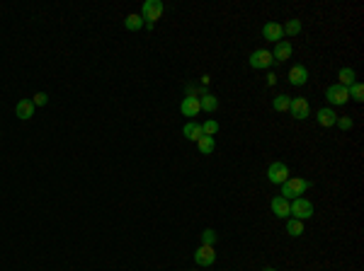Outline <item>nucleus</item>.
Segmentation results:
<instances>
[{"mask_svg":"<svg viewBox=\"0 0 364 271\" xmlns=\"http://www.w3.org/2000/svg\"><path fill=\"white\" fill-rule=\"evenodd\" d=\"M308 189H311V182H308V179H304V177H289V179L282 184L280 196H284L287 201H289V199L294 201V199H299V196H304Z\"/></svg>","mask_w":364,"mask_h":271,"instance_id":"nucleus-1","label":"nucleus"},{"mask_svg":"<svg viewBox=\"0 0 364 271\" xmlns=\"http://www.w3.org/2000/svg\"><path fill=\"white\" fill-rule=\"evenodd\" d=\"M163 0H146L143 5H141V17H143V22H146V27H153L155 20H160V15H163Z\"/></svg>","mask_w":364,"mask_h":271,"instance_id":"nucleus-2","label":"nucleus"},{"mask_svg":"<svg viewBox=\"0 0 364 271\" xmlns=\"http://www.w3.org/2000/svg\"><path fill=\"white\" fill-rule=\"evenodd\" d=\"M289 211H292V216L289 218H296V220H306V218L313 216V203L304 199V196H299L294 201L289 203Z\"/></svg>","mask_w":364,"mask_h":271,"instance_id":"nucleus-3","label":"nucleus"},{"mask_svg":"<svg viewBox=\"0 0 364 271\" xmlns=\"http://www.w3.org/2000/svg\"><path fill=\"white\" fill-rule=\"evenodd\" d=\"M325 99H328L330 104L340 107V104H347V102H350V92H347V87H342L340 82H335V85H330V87L325 90Z\"/></svg>","mask_w":364,"mask_h":271,"instance_id":"nucleus-4","label":"nucleus"},{"mask_svg":"<svg viewBox=\"0 0 364 271\" xmlns=\"http://www.w3.org/2000/svg\"><path fill=\"white\" fill-rule=\"evenodd\" d=\"M267 179H269L272 184H284V182L289 179V167L284 163H272L267 167Z\"/></svg>","mask_w":364,"mask_h":271,"instance_id":"nucleus-5","label":"nucleus"},{"mask_svg":"<svg viewBox=\"0 0 364 271\" xmlns=\"http://www.w3.org/2000/svg\"><path fill=\"white\" fill-rule=\"evenodd\" d=\"M272 51H267V49H257V51H252L250 58H248V63L250 68H257V70H262V68H269L272 66Z\"/></svg>","mask_w":364,"mask_h":271,"instance_id":"nucleus-6","label":"nucleus"},{"mask_svg":"<svg viewBox=\"0 0 364 271\" xmlns=\"http://www.w3.org/2000/svg\"><path fill=\"white\" fill-rule=\"evenodd\" d=\"M289 111H292V116L299 119V121H304L311 116V107H308L306 97H294L292 99V104H289Z\"/></svg>","mask_w":364,"mask_h":271,"instance_id":"nucleus-7","label":"nucleus"},{"mask_svg":"<svg viewBox=\"0 0 364 271\" xmlns=\"http://www.w3.org/2000/svg\"><path fill=\"white\" fill-rule=\"evenodd\" d=\"M195 261L199 264V266H211V264L216 261V252H214V247H211V244H202V247L195 252Z\"/></svg>","mask_w":364,"mask_h":271,"instance_id":"nucleus-8","label":"nucleus"},{"mask_svg":"<svg viewBox=\"0 0 364 271\" xmlns=\"http://www.w3.org/2000/svg\"><path fill=\"white\" fill-rule=\"evenodd\" d=\"M287 80H289V85H294V87L306 85L308 82V68L306 66H292L289 75H287Z\"/></svg>","mask_w":364,"mask_h":271,"instance_id":"nucleus-9","label":"nucleus"},{"mask_svg":"<svg viewBox=\"0 0 364 271\" xmlns=\"http://www.w3.org/2000/svg\"><path fill=\"white\" fill-rule=\"evenodd\" d=\"M262 39L272 41V44H277V41L284 39V32H282L280 22H267L265 27H262Z\"/></svg>","mask_w":364,"mask_h":271,"instance_id":"nucleus-10","label":"nucleus"},{"mask_svg":"<svg viewBox=\"0 0 364 271\" xmlns=\"http://www.w3.org/2000/svg\"><path fill=\"white\" fill-rule=\"evenodd\" d=\"M272 58L277 61V63H284L287 58H292V41L282 39L275 44V51H272Z\"/></svg>","mask_w":364,"mask_h":271,"instance_id":"nucleus-11","label":"nucleus"},{"mask_svg":"<svg viewBox=\"0 0 364 271\" xmlns=\"http://www.w3.org/2000/svg\"><path fill=\"white\" fill-rule=\"evenodd\" d=\"M316 121L321 123V126H325V128H330V126H335L337 114L330 107H323V109H318V111H316Z\"/></svg>","mask_w":364,"mask_h":271,"instance_id":"nucleus-12","label":"nucleus"},{"mask_svg":"<svg viewBox=\"0 0 364 271\" xmlns=\"http://www.w3.org/2000/svg\"><path fill=\"white\" fill-rule=\"evenodd\" d=\"M180 111L185 116H197L199 111H202V104H199V99L197 97H185L180 102Z\"/></svg>","mask_w":364,"mask_h":271,"instance_id":"nucleus-13","label":"nucleus"},{"mask_svg":"<svg viewBox=\"0 0 364 271\" xmlns=\"http://www.w3.org/2000/svg\"><path fill=\"white\" fill-rule=\"evenodd\" d=\"M272 213L277 218H289L292 216V211H289V201L284 199V196H275L272 199Z\"/></svg>","mask_w":364,"mask_h":271,"instance_id":"nucleus-14","label":"nucleus"},{"mask_svg":"<svg viewBox=\"0 0 364 271\" xmlns=\"http://www.w3.org/2000/svg\"><path fill=\"white\" fill-rule=\"evenodd\" d=\"M15 114H17L22 121L32 119V116H34V104H32V99H20L17 107H15Z\"/></svg>","mask_w":364,"mask_h":271,"instance_id":"nucleus-15","label":"nucleus"},{"mask_svg":"<svg viewBox=\"0 0 364 271\" xmlns=\"http://www.w3.org/2000/svg\"><path fill=\"white\" fill-rule=\"evenodd\" d=\"M182 133H185V138H187V141H199V138L204 136V131H202V123L190 121V123H185Z\"/></svg>","mask_w":364,"mask_h":271,"instance_id":"nucleus-16","label":"nucleus"},{"mask_svg":"<svg viewBox=\"0 0 364 271\" xmlns=\"http://www.w3.org/2000/svg\"><path fill=\"white\" fill-rule=\"evenodd\" d=\"M199 104H202V111H209V114H214V111L219 109V99H216V95H214V92H207V95L199 97Z\"/></svg>","mask_w":364,"mask_h":271,"instance_id":"nucleus-17","label":"nucleus"},{"mask_svg":"<svg viewBox=\"0 0 364 271\" xmlns=\"http://www.w3.org/2000/svg\"><path fill=\"white\" fill-rule=\"evenodd\" d=\"M197 148H199L202 155H209V153H214V148H216V141H214L211 136H202V138L197 141Z\"/></svg>","mask_w":364,"mask_h":271,"instance_id":"nucleus-18","label":"nucleus"},{"mask_svg":"<svg viewBox=\"0 0 364 271\" xmlns=\"http://www.w3.org/2000/svg\"><path fill=\"white\" fill-rule=\"evenodd\" d=\"M337 78H340V85H342V87H350L352 82H357V75H354L352 68H340Z\"/></svg>","mask_w":364,"mask_h":271,"instance_id":"nucleus-19","label":"nucleus"},{"mask_svg":"<svg viewBox=\"0 0 364 271\" xmlns=\"http://www.w3.org/2000/svg\"><path fill=\"white\" fill-rule=\"evenodd\" d=\"M143 25H146V22H143V17H141V15H126L124 27L129 29V32H139Z\"/></svg>","mask_w":364,"mask_h":271,"instance_id":"nucleus-20","label":"nucleus"},{"mask_svg":"<svg viewBox=\"0 0 364 271\" xmlns=\"http://www.w3.org/2000/svg\"><path fill=\"white\" fill-rule=\"evenodd\" d=\"M289 104H292V97L289 95H277L272 99V109L275 111H289Z\"/></svg>","mask_w":364,"mask_h":271,"instance_id":"nucleus-21","label":"nucleus"},{"mask_svg":"<svg viewBox=\"0 0 364 271\" xmlns=\"http://www.w3.org/2000/svg\"><path fill=\"white\" fill-rule=\"evenodd\" d=\"M287 232H289L292 237L304 235V223H301V220H296V218H289V220H287Z\"/></svg>","mask_w":364,"mask_h":271,"instance_id":"nucleus-22","label":"nucleus"},{"mask_svg":"<svg viewBox=\"0 0 364 271\" xmlns=\"http://www.w3.org/2000/svg\"><path fill=\"white\" fill-rule=\"evenodd\" d=\"M282 32H284L287 37H296V34L301 32V20H289L287 25H282Z\"/></svg>","mask_w":364,"mask_h":271,"instance_id":"nucleus-23","label":"nucleus"},{"mask_svg":"<svg viewBox=\"0 0 364 271\" xmlns=\"http://www.w3.org/2000/svg\"><path fill=\"white\" fill-rule=\"evenodd\" d=\"M347 92H350V97L354 102H362L364 99V85L362 82H352L350 87H347Z\"/></svg>","mask_w":364,"mask_h":271,"instance_id":"nucleus-24","label":"nucleus"},{"mask_svg":"<svg viewBox=\"0 0 364 271\" xmlns=\"http://www.w3.org/2000/svg\"><path fill=\"white\" fill-rule=\"evenodd\" d=\"M216 240H219V235H216V230L214 228H207V230H202V244H216Z\"/></svg>","mask_w":364,"mask_h":271,"instance_id":"nucleus-25","label":"nucleus"},{"mask_svg":"<svg viewBox=\"0 0 364 271\" xmlns=\"http://www.w3.org/2000/svg\"><path fill=\"white\" fill-rule=\"evenodd\" d=\"M202 131H204V136H211V138H214V136L219 133V123L214 121V119H209V121L202 123Z\"/></svg>","mask_w":364,"mask_h":271,"instance_id":"nucleus-26","label":"nucleus"},{"mask_svg":"<svg viewBox=\"0 0 364 271\" xmlns=\"http://www.w3.org/2000/svg\"><path fill=\"white\" fill-rule=\"evenodd\" d=\"M335 126H340V128H342V131H350L352 126H354V121H352L350 116H337Z\"/></svg>","mask_w":364,"mask_h":271,"instance_id":"nucleus-27","label":"nucleus"},{"mask_svg":"<svg viewBox=\"0 0 364 271\" xmlns=\"http://www.w3.org/2000/svg\"><path fill=\"white\" fill-rule=\"evenodd\" d=\"M46 102H49V95H46V92H37V95L32 97V104H34V107H44Z\"/></svg>","mask_w":364,"mask_h":271,"instance_id":"nucleus-28","label":"nucleus"},{"mask_svg":"<svg viewBox=\"0 0 364 271\" xmlns=\"http://www.w3.org/2000/svg\"><path fill=\"white\" fill-rule=\"evenodd\" d=\"M267 85H269V87H272V85H277V75H275V73H269V75H267Z\"/></svg>","mask_w":364,"mask_h":271,"instance_id":"nucleus-29","label":"nucleus"},{"mask_svg":"<svg viewBox=\"0 0 364 271\" xmlns=\"http://www.w3.org/2000/svg\"><path fill=\"white\" fill-rule=\"evenodd\" d=\"M262 271H277V269H272V266H267V269H262Z\"/></svg>","mask_w":364,"mask_h":271,"instance_id":"nucleus-30","label":"nucleus"}]
</instances>
